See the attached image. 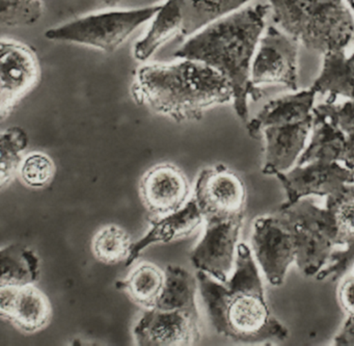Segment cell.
<instances>
[{"mask_svg":"<svg viewBox=\"0 0 354 346\" xmlns=\"http://www.w3.org/2000/svg\"><path fill=\"white\" fill-rule=\"evenodd\" d=\"M345 3H347L348 7L351 10L352 14L354 16V0H345Z\"/></svg>","mask_w":354,"mask_h":346,"instance_id":"cell-34","label":"cell"},{"mask_svg":"<svg viewBox=\"0 0 354 346\" xmlns=\"http://www.w3.org/2000/svg\"><path fill=\"white\" fill-rule=\"evenodd\" d=\"M0 315L22 333L35 334L50 323L53 307L44 292L32 285L0 287Z\"/></svg>","mask_w":354,"mask_h":346,"instance_id":"cell-16","label":"cell"},{"mask_svg":"<svg viewBox=\"0 0 354 346\" xmlns=\"http://www.w3.org/2000/svg\"><path fill=\"white\" fill-rule=\"evenodd\" d=\"M268 3L242 8L205 26L174 53L178 59L202 62L218 71L231 84L234 109L248 122L250 100L259 101L263 92L252 82V65L266 30Z\"/></svg>","mask_w":354,"mask_h":346,"instance_id":"cell-1","label":"cell"},{"mask_svg":"<svg viewBox=\"0 0 354 346\" xmlns=\"http://www.w3.org/2000/svg\"><path fill=\"white\" fill-rule=\"evenodd\" d=\"M183 26V1L165 0L153 18L147 34L134 46V57L142 62L150 59L167 41L178 34L182 35Z\"/></svg>","mask_w":354,"mask_h":346,"instance_id":"cell-20","label":"cell"},{"mask_svg":"<svg viewBox=\"0 0 354 346\" xmlns=\"http://www.w3.org/2000/svg\"><path fill=\"white\" fill-rule=\"evenodd\" d=\"M165 284V271L150 262L138 264L126 279L118 281L115 287L145 310L154 309Z\"/></svg>","mask_w":354,"mask_h":346,"instance_id":"cell-24","label":"cell"},{"mask_svg":"<svg viewBox=\"0 0 354 346\" xmlns=\"http://www.w3.org/2000/svg\"><path fill=\"white\" fill-rule=\"evenodd\" d=\"M296 238V265L306 277H316L328 263L335 244V219L328 209L304 198L283 210Z\"/></svg>","mask_w":354,"mask_h":346,"instance_id":"cell-6","label":"cell"},{"mask_svg":"<svg viewBox=\"0 0 354 346\" xmlns=\"http://www.w3.org/2000/svg\"><path fill=\"white\" fill-rule=\"evenodd\" d=\"M192 199L205 221H227L243 215L245 184L238 174L225 165H212L198 173Z\"/></svg>","mask_w":354,"mask_h":346,"instance_id":"cell-7","label":"cell"},{"mask_svg":"<svg viewBox=\"0 0 354 346\" xmlns=\"http://www.w3.org/2000/svg\"><path fill=\"white\" fill-rule=\"evenodd\" d=\"M348 275L339 286V300L344 311L349 316H354V275Z\"/></svg>","mask_w":354,"mask_h":346,"instance_id":"cell-31","label":"cell"},{"mask_svg":"<svg viewBox=\"0 0 354 346\" xmlns=\"http://www.w3.org/2000/svg\"><path fill=\"white\" fill-rule=\"evenodd\" d=\"M313 119L300 123L281 124L263 129L261 138L265 140L263 174L277 176L297 165L306 147L313 129Z\"/></svg>","mask_w":354,"mask_h":346,"instance_id":"cell-17","label":"cell"},{"mask_svg":"<svg viewBox=\"0 0 354 346\" xmlns=\"http://www.w3.org/2000/svg\"><path fill=\"white\" fill-rule=\"evenodd\" d=\"M243 219L244 213L227 221H206L204 236L190 254L196 271H204L223 283L229 281L235 268Z\"/></svg>","mask_w":354,"mask_h":346,"instance_id":"cell-10","label":"cell"},{"mask_svg":"<svg viewBox=\"0 0 354 346\" xmlns=\"http://www.w3.org/2000/svg\"><path fill=\"white\" fill-rule=\"evenodd\" d=\"M275 26L308 51L325 55L354 42V16L345 0H268Z\"/></svg>","mask_w":354,"mask_h":346,"instance_id":"cell-4","label":"cell"},{"mask_svg":"<svg viewBox=\"0 0 354 346\" xmlns=\"http://www.w3.org/2000/svg\"><path fill=\"white\" fill-rule=\"evenodd\" d=\"M252 248L267 281L279 286L296 260V238L288 219L279 212L258 217L252 227Z\"/></svg>","mask_w":354,"mask_h":346,"instance_id":"cell-8","label":"cell"},{"mask_svg":"<svg viewBox=\"0 0 354 346\" xmlns=\"http://www.w3.org/2000/svg\"><path fill=\"white\" fill-rule=\"evenodd\" d=\"M140 346H189L201 340L200 314L181 310H145L133 329Z\"/></svg>","mask_w":354,"mask_h":346,"instance_id":"cell-13","label":"cell"},{"mask_svg":"<svg viewBox=\"0 0 354 346\" xmlns=\"http://www.w3.org/2000/svg\"><path fill=\"white\" fill-rule=\"evenodd\" d=\"M131 94L138 105L178 123L202 119L206 109L234 100L225 76L202 62L188 59L142 66L136 72Z\"/></svg>","mask_w":354,"mask_h":346,"instance_id":"cell-3","label":"cell"},{"mask_svg":"<svg viewBox=\"0 0 354 346\" xmlns=\"http://www.w3.org/2000/svg\"><path fill=\"white\" fill-rule=\"evenodd\" d=\"M190 184L182 170L171 163L154 165L140 182V194L150 219L165 217L185 206Z\"/></svg>","mask_w":354,"mask_h":346,"instance_id":"cell-14","label":"cell"},{"mask_svg":"<svg viewBox=\"0 0 354 346\" xmlns=\"http://www.w3.org/2000/svg\"><path fill=\"white\" fill-rule=\"evenodd\" d=\"M0 21L3 28L32 26L44 12L43 0H0Z\"/></svg>","mask_w":354,"mask_h":346,"instance_id":"cell-29","label":"cell"},{"mask_svg":"<svg viewBox=\"0 0 354 346\" xmlns=\"http://www.w3.org/2000/svg\"><path fill=\"white\" fill-rule=\"evenodd\" d=\"M344 144L345 134L330 120L314 109L312 136L310 143L298 159L297 165L314 161L341 163Z\"/></svg>","mask_w":354,"mask_h":346,"instance_id":"cell-22","label":"cell"},{"mask_svg":"<svg viewBox=\"0 0 354 346\" xmlns=\"http://www.w3.org/2000/svg\"><path fill=\"white\" fill-rule=\"evenodd\" d=\"M198 282L189 271L177 265L165 269V284L154 309L162 311L181 310L198 314L196 293Z\"/></svg>","mask_w":354,"mask_h":346,"instance_id":"cell-23","label":"cell"},{"mask_svg":"<svg viewBox=\"0 0 354 346\" xmlns=\"http://www.w3.org/2000/svg\"><path fill=\"white\" fill-rule=\"evenodd\" d=\"M205 221L198 205L190 199L185 206L176 212L157 219H149L150 230L144 237L132 244L126 266H130L138 260L142 252L149 246L157 244H169L174 240L182 239L192 235Z\"/></svg>","mask_w":354,"mask_h":346,"instance_id":"cell-18","label":"cell"},{"mask_svg":"<svg viewBox=\"0 0 354 346\" xmlns=\"http://www.w3.org/2000/svg\"><path fill=\"white\" fill-rule=\"evenodd\" d=\"M55 173V163L51 157L42 152L30 153L22 161L19 167L22 181L32 188H43L48 185Z\"/></svg>","mask_w":354,"mask_h":346,"instance_id":"cell-30","label":"cell"},{"mask_svg":"<svg viewBox=\"0 0 354 346\" xmlns=\"http://www.w3.org/2000/svg\"><path fill=\"white\" fill-rule=\"evenodd\" d=\"M132 242L129 234L117 225H109L97 232L93 238L95 258L106 265L119 264L127 260Z\"/></svg>","mask_w":354,"mask_h":346,"instance_id":"cell-27","label":"cell"},{"mask_svg":"<svg viewBox=\"0 0 354 346\" xmlns=\"http://www.w3.org/2000/svg\"><path fill=\"white\" fill-rule=\"evenodd\" d=\"M298 44L277 26L266 28L252 65L254 86L281 84L298 90Z\"/></svg>","mask_w":354,"mask_h":346,"instance_id":"cell-9","label":"cell"},{"mask_svg":"<svg viewBox=\"0 0 354 346\" xmlns=\"http://www.w3.org/2000/svg\"><path fill=\"white\" fill-rule=\"evenodd\" d=\"M316 95L310 89L272 99L246 123L248 134L252 138H260L263 129L269 126L300 123L313 119Z\"/></svg>","mask_w":354,"mask_h":346,"instance_id":"cell-19","label":"cell"},{"mask_svg":"<svg viewBox=\"0 0 354 346\" xmlns=\"http://www.w3.org/2000/svg\"><path fill=\"white\" fill-rule=\"evenodd\" d=\"M103 5L107 6V7H115V6L119 5L123 0H100Z\"/></svg>","mask_w":354,"mask_h":346,"instance_id":"cell-33","label":"cell"},{"mask_svg":"<svg viewBox=\"0 0 354 346\" xmlns=\"http://www.w3.org/2000/svg\"><path fill=\"white\" fill-rule=\"evenodd\" d=\"M28 134L20 127H11L1 134L0 153H1V188L11 181L16 172L19 171L22 159L21 153L28 147Z\"/></svg>","mask_w":354,"mask_h":346,"instance_id":"cell-28","label":"cell"},{"mask_svg":"<svg viewBox=\"0 0 354 346\" xmlns=\"http://www.w3.org/2000/svg\"><path fill=\"white\" fill-rule=\"evenodd\" d=\"M322 69L310 86L316 94L327 95V100L335 102L337 97L354 100V55L345 51L323 55Z\"/></svg>","mask_w":354,"mask_h":346,"instance_id":"cell-21","label":"cell"},{"mask_svg":"<svg viewBox=\"0 0 354 346\" xmlns=\"http://www.w3.org/2000/svg\"><path fill=\"white\" fill-rule=\"evenodd\" d=\"M326 207L335 219V244L341 250L333 251L328 263L319 271L317 280L335 281L348 275L354 263V183L327 197Z\"/></svg>","mask_w":354,"mask_h":346,"instance_id":"cell-15","label":"cell"},{"mask_svg":"<svg viewBox=\"0 0 354 346\" xmlns=\"http://www.w3.org/2000/svg\"><path fill=\"white\" fill-rule=\"evenodd\" d=\"M36 53L12 40L0 43V116L5 120L40 80Z\"/></svg>","mask_w":354,"mask_h":346,"instance_id":"cell-11","label":"cell"},{"mask_svg":"<svg viewBox=\"0 0 354 346\" xmlns=\"http://www.w3.org/2000/svg\"><path fill=\"white\" fill-rule=\"evenodd\" d=\"M349 273H351L352 275H354V263L353 265H352L351 271H350Z\"/></svg>","mask_w":354,"mask_h":346,"instance_id":"cell-35","label":"cell"},{"mask_svg":"<svg viewBox=\"0 0 354 346\" xmlns=\"http://www.w3.org/2000/svg\"><path fill=\"white\" fill-rule=\"evenodd\" d=\"M353 171H354V170H353Z\"/></svg>","mask_w":354,"mask_h":346,"instance_id":"cell-36","label":"cell"},{"mask_svg":"<svg viewBox=\"0 0 354 346\" xmlns=\"http://www.w3.org/2000/svg\"><path fill=\"white\" fill-rule=\"evenodd\" d=\"M335 344L337 346H354V316H348L339 334L335 336Z\"/></svg>","mask_w":354,"mask_h":346,"instance_id":"cell-32","label":"cell"},{"mask_svg":"<svg viewBox=\"0 0 354 346\" xmlns=\"http://www.w3.org/2000/svg\"><path fill=\"white\" fill-rule=\"evenodd\" d=\"M285 190L287 200L279 210L288 208L304 198L329 197L347 184L354 183V172L341 163H314L296 165L277 175Z\"/></svg>","mask_w":354,"mask_h":346,"instance_id":"cell-12","label":"cell"},{"mask_svg":"<svg viewBox=\"0 0 354 346\" xmlns=\"http://www.w3.org/2000/svg\"><path fill=\"white\" fill-rule=\"evenodd\" d=\"M196 279L209 320L217 333L248 344L289 338V329L273 316L267 304L260 273L248 244H238L229 281L223 283L200 271Z\"/></svg>","mask_w":354,"mask_h":346,"instance_id":"cell-2","label":"cell"},{"mask_svg":"<svg viewBox=\"0 0 354 346\" xmlns=\"http://www.w3.org/2000/svg\"><path fill=\"white\" fill-rule=\"evenodd\" d=\"M184 26L182 35L192 36L208 24L245 7L252 0H182Z\"/></svg>","mask_w":354,"mask_h":346,"instance_id":"cell-26","label":"cell"},{"mask_svg":"<svg viewBox=\"0 0 354 346\" xmlns=\"http://www.w3.org/2000/svg\"><path fill=\"white\" fill-rule=\"evenodd\" d=\"M159 8L160 5L92 14L51 28L45 33V37L51 41L75 43L101 49L105 53H113L138 28L152 20Z\"/></svg>","mask_w":354,"mask_h":346,"instance_id":"cell-5","label":"cell"},{"mask_svg":"<svg viewBox=\"0 0 354 346\" xmlns=\"http://www.w3.org/2000/svg\"><path fill=\"white\" fill-rule=\"evenodd\" d=\"M1 286L24 287L32 285L40 277V259L36 253L24 244H11L0 252Z\"/></svg>","mask_w":354,"mask_h":346,"instance_id":"cell-25","label":"cell"}]
</instances>
